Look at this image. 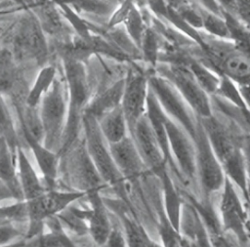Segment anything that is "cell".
I'll use <instances>...</instances> for the list:
<instances>
[{
    "instance_id": "1",
    "label": "cell",
    "mask_w": 250,
    "mask_h": 247,
    "mask_svg": "<svg viewBox=\"0 0 250 247\" xmlns=\"http://www.w3.org/2000/svg\"><path fill=\"white\" fill-rule=\"evenodd\" d=\"M63 72L68 90L67 114L59 154L64 155L76 144L82 127V117L90 102V89L84 64L67 54L62 57Z\"/></svg>"
},
{
    "instance_id": "2",
    "label": "cell",
    "mask_w": 250,
    "mask_h": 247,
    "mask_svg": "<svg viewBox=\"0 0 250 247\" xmlns=\"http://www.w3.org/2000/svg\"><path fill=\"white\" fill-rule=\"evenodd\" d=\"M82 129L84 131V144L87 152L102 180L107 186L114 190L118 195L117 198H120L128 205L132 206L128 197L126 181L118 171L112 159L108 143L101 132L98 120L94 116L84 113L82 117Z\"/></svg>"
},
{
    "instance_id": "3",
    "label": "cell",
    "mask_w": 250,
    "mask_h": 247,
    "mask_svg": "<svg viewBox=\"0 0 250 247\" xmlns=\"http://www.w3.org/2000/svg\"><path fill=\"white\" fill-rule=\"evenodd\" d=\"M39 118L43 132V144L59 154L64 130L67 102L60 81L55 80L40 102Z\"/></svg>"
},
{
    "instance_id": "4",
    "label": "cell",
    "mask_w": 250,
    "mask_h": 247,
    "mask_svg": "<svg viewBox=\"0 0 250 247\" xmlns=\"http://www.w3.org/2000/svg\"><path fill=\"white\" fill-rule=\"evenodd\" d=\"M154 71L166 78L176 88L198 118L213 115L211 97L202 89L185 64L164 62L157 64Z\"/></svg>"
},
{
    "instance_id": "5",
    "label": "cell",
    "mask_w": 250,
    "mask_h": 247,
    "mask_svg": "<svg viewBox=\"0 0 250 247\" xmlns=\"http://www.w3.org/2000/svg\"><path fill=\"white\" fill-rule=\"evenodd\" d=\"M148 86L165 114L179 124L193 140L196 134L198 117L176 88L154 70L149 73Z\"/></svg>"
},
{
    "instance_id": "6",
    "label": "cell",
    "mask_w": 250,
    "mask_h": 247,
    "mask_svg": "<svg viewBox=\"0 0 250 247\" xmlns=\"http://www.w3.org/2000/svg\"><path fill=\"white\" fill-rule=\"evenodd\" d=\"M197 184L201 188L204 200L223 188L226 176L222 165L213 151L207 136L198 118L196 134L193 138Z\"/></svg>"
},
{
    "instance_id": "7",
    "label": "cell",
    "mask_w": 250,
    "mask_h": 247,
    "mask_svg": "<svg viewBox=\"0 0 250 247\" xmlns=\"http://www.w3.org/2000/svg\"><path fill=\"white\" fill-rule=\"evenodd\" d=\"M84 196H86V192L79 190L62 191L47 189L41 195L31 200H25L29 222L26 237L32 238L37 235L43 226L44 221L58 215L70 206L71 203Z\"/></svg>"
},
{
    "instance_id": "8",
    "label": "cell",
    "mask_w": 250,
    "mask_h": 247,
    "mask_svg": "<svg viewBox=\"0 0 250 247\" xmlns=\"http://www.w3.org/2000/svg\"><path fill=\"white\" fill-rule=\"evenodd\" d=\"M149 73L132 62L124 78L121 108L125 115L130 135L137 122L146 112Z\"/></svg>"
},
{
    "instance_id": "9",
    "label": "cell",
    "mask_w": 250,
    "mask_h": 247,
    "mask_svg": "<svg viewBox=\"0 0 250 247\" xmlns=\"http://www.w3.org/2000/svg\"><path fill=\"white\" fill-rule=\"evenodd\" d=\"M219 202V221L227 234H231L240 244L249 242L247 213L235 185L226 177L221 189Z\"/></svg>"
},
{
    "instance_id": "10",
    "label": "cell",
    "mask_w": 250,
    "mask_h": 247,
    "mask_svg": "<svg viewBox=\"0 0 250 247\" xmlns=\"http://www.w3.org/2000/svg\"><path fill=\"white\" fill-rule=\"evenodd\" d=\"M165 128L172 158L181 175L183 185L197 184L195 147L191 137L167 115Z\"/></svg>"
},
{
    "instance_id": "11",
    "label": "cell",
    "mask_w": 250,
    "mask_h": 247,
    "mask_svg": "<svg viewBox=\"0 0 250 247\" xmlns=\"http://www.w3.org/2000/svg\"><path fill=\"white\" fill-rule=\"evenodd\" d=\"M130 136L133 138L142 160L148 172L157 177L163 171L169 169L159 142L146 115L137 122Z\"/></svg>"
},
{
    "instance_id": "12",
    "label": "cell",
    "mask_w": 250,
    "mask_h": 247,
    "mask_svg": "<svg viewBox=\"0 0 250 247\" xmlns=\"http://www.w3.org/2000/svg\"><path fill=\"white\" fill-rule=\"evenodd\" d=\"M101 190H91L86 192L89 201L88 209H71L80 216L88 226V232L94 242L99 246H104L111 230V223L107 214V208L104 202Z\"/></svg>"
},
{
    "instance_id": "13",
    "label": "cell",
    "mask_w": 250,
    "mask_h": 247,
    "mask_svg": "<svg viewBox=\"0 0 250 247\" xmlns=\"http://www.w3.org/2000/svg\"><path fill=\"white\" fill-rule=\"evenodd\" d=\"M15 47L24 58L39 62L46 58L48 55L47 42L37 18L27 16L20 22L15 36Z\"/></svg>"
},
{
    "instance_id": "14",
    "label": "cell",
    "mask_w": 250,
    "mask_h": 247,
    "mask_svg": "<svg viewBox=\"0 0 250 247\" xmlns=\"http://www.w3.org/2000/svg\"><path fill=\"white\" fill-rule=\"evenodd\" d=\"M69 151H71L69 172H71L73 181L79 186V191L88 192L91 190H102L107 186L102 180L90 158L84 141L77 146H72Z\"/></svg>"
},
{
    "instance_id": "15",
    "label": "cell",
    "mask_w": 250,
    "mask_h": 247,
    "mask_svg": "<svg viewBox=\"0 0 250 247\" xmlns=\"http://www.w3.org/2000/svg\"><path fill=\"white\" fill-rule=\"evenodd\" d=\"M108 146L112 159L125 181L135 182L148 172L130 135L118 143L108 144Z\"/></svg>"
},
{
    "instance_id": "16",
    "label": "cell",
    "mask_w": 250,
    "mask_h": 247,
    "mask_svg": "<svg viewBox=\"0 0 250 247\" xmlns=\"http://www.w3.org/2000/svg\"><path fill=\"white\" fill-rule=\"evenodd\" d=\"M179 234L181 247H212L205 224L188 200L182 207Z\"/></svg>"
},
{
    "instance_id": "17",
    "label": "cell",
    "mask_w": 250,
    "mask_h": 247,
    "mask_svg": "<svg viewBox=\"0 0 250 247\" xmlns=\"http://www.w3.org/2000/svg\"><path fill=\"white\" fill-rule=\"evenodd\" d=\"M104 202L107 209L113 212L120 220L122 230L128 247H146V236L147 232L139 223L134 208L120 198H104Z\"/></svg>"
},
{
    "instance_id": "18",
    "label": "cell",
    "mask_w": 250,
    "mask_h": 247,
    "mask_svg": "<svg viewBox=\"0 0 250 247\" xmlns=\"http://www.w3.org/2000/svg\"><path fill=\"white\" fill-rule=\"evenodd\" d=\"M25 142L30 147L35 161L43 176L47 189H54L53 186L56 183L59 165V154L47 148L42 142L35 139L28 131L21 130Z\"/></svg>"
},
{
    "instance_id": "19",
    "label": "cell",
    "mask_w": 250,
    "mask_h": 247,
    "mask_svg": "<svg viewBox=\"0 0 250 247\" xmlns=\"http://www.w3.org/2000/svg\"><path fill=\"white\" fill-rule=\"evenodd\" d=\"M16 162L19 182L24 200H31L47 190L21 145L17 148Z\"/></svg>"
},
{
    "instance_id": "20",
    "label": "cell",
    "mask_w": 250,
    "mask_h": 247,
    "mask_svg": "<svg viewBox=\"0 0 250 247\" xmlns=\"http://www.w3.org/2000/svg\"><path fill=\"white\" fill-rule=\"evenodd\" d=\"M16 156L12 152L6 141L0 137V184H2L11 193L13 199L24 200L18 171H16Z\"/></svg>"
},
{
    "instance_id": "21",
    "label": "cell",
    "mask_w": 250,
    "mask_h": 247,
    "mask_svg": "<svg viewBox=\"0 0 250 247\" xmlns=\"http://www.w3.org/2000/svg\"><path fill=\"white\" fill-rule=\"evenodd\" d=\"M161 185L162 189V207L165 215L172 226L179 231L180 219L184 200L178 192L177 186L170 176L169 170L163 171L156 177Z\"/></svg>"
},
{
    "instance_id": "22",
    "label": "cell",
    "mask_w": 250,
    "mask_h": 247,
    "mask_svg": "<svg viewBox=\"0 0 250 247\" xmlns=\"http://www.w3.org/2000/svg\"><path fill=\"white\" fill-rule=\"evenodd\" d=\"M124 90V78L114 82L108 88L98 94L91 100L84 113L94 116L97 120L103 117L110 110L121 105V100Z\"/></svg>"
},
{
    "instance_id": "23",
    "label": "cell",
    "mask_w": 250,
    "mask_h": 247,
    "mask_svg": "<svg viewBox=\"0 0 250 247\" xmlns=\"http://www.w3.org/2000/svg\"><path fill=\"white\" fill-rule=\"evenodd\" d=\"M25 91L22 79L17 69L12 53L7 49L0 51V93L10 98Z\"/></svg>"
},
{
    "instance_id": "24",
    "label": "cell",
    "mask_w": 250,
    "mask_h": 247,
    "mask_svg": "<svg viewBox=\"0 0 250 247\" xmlns=\"http://www.w3.org/2000/svg\"><path fill=\"white\" fill-rule=\"evenodd\" d=\"M193 206L205 224L212 247H236L230 241L229 234L223 231L219 217L214 213L209 202L194 201Z\"/></svg>"
},
{
    "instance_id": "25",
    "label": "cell",
    "mask_w": 250,
    "mask_h": 247,
    "mask_svg": "<svg viewBox=\"0 0 250 247\" xmlns=\"http://www.w3.org/2000/svg\"><path fill=\"white\" fill-rule=\"evenodd\" d=\"M98 122L101 132L108 144L118 143L130 135L121 105L104 114Z\"/></svg>"
},
{
    "instance_id": "26",
    "label": "cell",
    "mask_w": 250,
    "mask_h": 247,
    "mask_svg": "<svg viewBox=\"0 0 250 247\" xmlns=\"http://www.w3.org/2000/svg\"><path fill=\"white\" fill-rule=\"evenodd\" d=\"M201 17V32L212 38L231 40V34L223 14H217L198 5Z\"/></svg>"
},
{
    "instance_id": "27",
    "label": "cell",
    "mask_w": 250,
    "mask_h": 247,
    "mask_svg": "<svg viewBox=\"0 0 250 247\" xmlns=\"http://www.w3.org/2000/svg\"><path fill=\"white\" fill-rule=\"evenodd\" d=\"M185 65L189 69L198 84L211 97L216 94L221 75L197 59L188 58Z\"/></svg>"
},
{
    "instance_id": "28",
    "label": "cell",
    "mask_w": 250,
    "mask_h": 247,
    "mask_svg": "<svg viewBox=\"0 0 250 247\" xmlns=\"http://www.w3.org/2000/svg\"><path fill=\"white\" fill-rule=\"evenodd\" d=\"M56 80V68L53 65H44L38 72L32 87L26 96V104L31 108H36L43 96L49 91Z\"/></svg>"
},
{
    "instance_id": "29",
    "label": "cell",
    "mask_w": 250,
    "mask_h": 247,
    "mask_svg": "<svg viewBox=\"0 0 250 247\" xmlns=\"http://www.w3.org/2000/svg\"><path fill=\"white\" fill-rule=\"evenodd\" d=\"M162 38L163 37L154 27L147 26L139 47L144 60L153 69H155L158 64L159 57L161 55Z\"/></svg>"
},
{
    "instance_id": "30",
    "label": "cell",
    "mask_w": 250,
    "mask_h": 247,
    "mask_svg": "<svg viewBox=\"0 0 250 247\" xmlns=\"http://www.w3.org/2000/svg\"><path fill=\"white\" fill-rule=\"evenodd\" d=\"M122 23L124 24L125 31L129 38L137 46V48H139L147 26L146 24L143 14L140 12L135 2L126 12Z\"/></svg>"
},
{
    "instance_id": "31",
    "label": "cell",
    "mask_w": 250,
    "mask_h": 247,
    "mask_svg": "<svg viewBox=\"0 0 250 247\" xmlns=\"http://www.w3.org/2000/svg\"><path fill=\"white\" fill-rule=\"evenodd\" d=\"M57 8L59 9L62 17L71 25L72 29L75 31L78 38L84 41H88L91 39L93 33L91 32L92 28L87 23L85 20H83L78 13L67 3L62 0H54Z\"/></svg>"
},
{
    "instance_id": "32",
    "label": "cell",
    "mask_w": 250,
    "mask_h": 247,
    "mask_svg": "<svg viewBox=\"0 0 250 247\" xmlns=\"http://www.w3.org/2000/svg\"><path fill=\"white\" fill-rule=\"evenodd\" d=\"M38 7V21L42 29L51 34L61 33L62 29L63 30V24L61 20V13L56 9V6L54 7L49 0H41Z\"/></svg>"
},
{
    "instance_id": "33",
    "label": "cell",
    "mask_w": 250,
    "mask_h": 247,
    "mask_svg": "<svg viewBox=\"0 0 250 247\" xmlns=\"http://www.w3.org/2000/svg\"><path fill=\"white\" fill-rule=\"evenodd\" d=\"M0 137L3 138L12 152L16 156L17 148L20 145L17 138V132L10 110L4 100L3 95L0 93Z\"/></svg>"
},
{
    "instance_id": "34",
    "label": "cell",
    "mask_w": 250,
    "mask_h": 247,
    "mask_svg": "<svg viewBox=\"0 0 250 247\" xmlns=\"http://www.w3.org/2000/svg\"><path fill=\"white\" fill-rule=\"evenodd\" d=\"M214 96L222 99L229 104L238 107L239 109L248 110L238 85L228 76L221 75L220 83Z\"/></svg>"
},
{
    "instance_id": "35",
    "label": "cell",
    "mask_w": 250,
    "mask_h": 247,
    "mask_svg": "<svg viewBox=\"0 0 250 247\" xmlns=\"http://www.w3.org/2000/svg\"><path fill=\"white\" fill-rule=\"evenodd\" d=\"M70 5L76 12L81 11L84 13L108 16L112 12V7L104 0H62Z\"/></svg>"
},
{
    "instance_id": "36",
    "label": "cell",
    "mask_w": 250,
    "mask_h": 247,
    "mask_svg": "<svg viewBox=\"0 0 250 247\" xmlns=\"http://www.w3.org/2000/svg\"><path fill=\"white\" fill-rule=\"evenodd\" d=\"M0 219L12 222H24L28 221V210L25 200H20L8 206L0 207Z\"/></svg>"
},
{
    "instance_id": "37",
    "label": "cell",
    "mask_w": 250,
    "mask_h": 247,
    "mask_svg": "<svg viewBox=\"0 0 250 247\" xmlns=\"http://www.w3.org/2000/svg\"><path fill=\"white\" fill-rule=\"evenodd\" d=\"M232 16L244 28L250 31V0H235Z\"/></svg>"
},
{
    "instance_id": "38",
    "label": "cell",
    "mask_w": 250,
    "mask_h": 247,
    "mask_svg": "<svg viewBox=\"0 0 250 247\" xmlns=\"http://www.w3.org/2000/svg\"><path fill=\"white\" fill-rule=\"evenodd\" d=\"M21 235V233L20 229L14 226L12 223H5L0 225V247L16 242L15 240L18 239V237Z\"/></svg>"
},
{
    "instance_id": "39",
    "label": "cell",
    "mask_w": 250,
    "mask_h": 247,
    "mask_svg": "<svg viewBox=\"0 0 250 247\" xmlns=\"http://www.w3.org/2000/svg\"><path fill=\"white\" fill-rule=\"evenodd\" d=\"M104 245L106 247H128L123 230L116 226H112Z\"/></svg>"
},
{
    "instance_id": "40",
    "label": "cell",
    "mask_w": 250,
    "mask_h": 247,
    "mask_svg": "<svg viewBox=\"0 0 250 247\" xmlns=\"http://www.w3.org/2000/svg\"><path fill=\"white\" fill-rule=\"evenodd\" d=\"M241 148L244 156L246 177L248 181V186L250 189V134L244 133L241 139Z\"/></svg>"
},
{
    "instance_id": "41",
    "label": "cell",
    "mask_w": 250,
    "mask_h": 247,
    "mask_svg": "<svg viewBox=\"0 0 250 247\" xmlns=\"http://www.w3.org/2000/svg\"><path fill=\"white\" fill-rule=\"evenodd\" d=\"M216 4L221 9L222 13H228L231 16L234 13L235 9V0H214Z\"/></svg>"
},
{
    "instance_id": "42",
    "label": "cell",
    "mask_w": 250,
    "mask_h": 247,
    "mask_svg": "<svg viewBox=\"0 0 250 247\" xmlns=\"http://www.w3.org/2000/svg\"><path fill=\"white\" fill-rule=\"evenodd\" d=\"M7 198H13V197L9 192V190L2 184H0V201Z\"/></svg>"
},
{
    "instance_id": "43",
    "label": "cell",
    "mask_w": 250,
    "mask_h": 247,
    "mask_svg": "<svg viewBox=\"0 0 250 247\" xmlns=\"http://www.w3.org/2000/svg\"><path fill=\"white\" fill-rule=\"evenodd\" d=\"M26 246V241L25 240H19L17 242L11 243L9 245L6 246H2V247H25Z\"/></svg>"
},
{
    "instance_id": "44",
    "label": "cell",
    "mask_w": 250,
    "mask_h": 247,
    "mask_svg": "<svg viewBox=\"0 0 250 247\" xmlns=\"http://www.w3.org/2000/svg\"><path fill=\"white\" fill-rule=\"evenodd\" d=\"M13 2H15L16 4L18 5H21V6H23V7H26L27 3H26V0H12Z\"/></svg>"
},
{
    "instance_id": "45",
    "label": "cell",
    "mask_w": 250,
    "mask_h": 247,
    "mask_svg": "<svg viewBox=\"0 0 250 247\" xmlns=\"http://www.w3.org/2000/svg\"><path fill=\"white\" fill-rule=\"evenodd\" d=\"M5 223H8V222H5V221H3V220L0 219V225H3V224H5Z\"/></svg>"
},
{
    "instance_id": "46",
    "label": "cell",
    "mask_w": 250,
    "mask_h": 247,
    "mask_svg": "<svg viewBox=\"0 0 250 247\" xmlns=\"http://www.w3.org/2000/svg\"><path fill=\"white\" fill-rule=\"evenodd\" d=\"M26 1H27V0H26Z\"/></svg>"
}]
</instances>
